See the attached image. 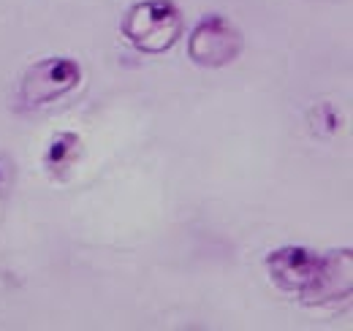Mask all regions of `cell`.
<instances>
[{
  "label": "cell",
  "instance_id": "obj_1",
  "mask_svg": "<svg viewBox=\"0 0 353 331\" xmlns=\"http://www.w3.org/2000/svg\"><path fill=\"white\" fill-rule=\"evenodd\" d=\"M182 14L172 0H141L133 3L123 17V36L141 54H161L172 49L182 36Z\"/></svg>",
  "mask_w": 353,
  "mask_h": 331
},
{
  "label": "cell",
  "instance_id": "obj_2",
  "mask_svg": "<svg viewBox=\"0 0 353 331\" xmlns=\"http://www.w3.org/2000/svg\"><path fill=\"white\" fill-rule=\"evenodd\" d=\"M82 79V68L71 57H46L30 66L19 82V103L28 109L54 103L57 98L68 95Z\"/></svg>",
  "mask_w": 353,
  "mask_h": 331
},
{
  "label": "cell",
  "instance_id": "obj_4",
  "mask_svg": "<svg viewBox=\"0 0 353 331\" xmlns=\"http://www.w3.org/2000/svg\"><path fill=\"white\" fill-rule=\"evenodd\" d=\"M318 263H321V252L307 248H294V245L272 250L266 255V272H269L272 283L280 290L296 293V296L305 293Z\"/></svg>",
  "mask_w": 353,
  "mask_h": 331
},
{
  "label": "cell",
  "instance_id": "obj_7",
  "mask_svg": "<svg viewBox=\"0 0 353 331\" xmlns=\"http://www.w3.org/2000/svg\"><path fill=\"white\" fill-rule=\"evenodd\" d=\"M14 182H17V163L8 152H0V199L11 193Z\"/></svg>",
  "mask_w": 353,
  "mask_h": 331
},
{
  "label": "cell",
  "instance_id": "obj_3",
  "mask_svg": "<svg viewBox=\"0 0 353 331\" xmlns=\"http://www.w3.org/2000/svg\"><path fill=\"white\" fill-rule=\"evenodd\" d=\"M245 39L236 25H231L221 14L204 17L190 39H188V57L201 68H223L239 57Z\"/></svg>",
  "mask_w": 353,
  "mask_h": 331
},
{
  "label": "cell",
  "instance_id": "obj_6",
  "mask_svg": "<svg viewBox=\"0 0 353 331\" xmlns=\"http://www.w3.org/2000/svg\"><path fill=\"white\" fill-rule=\"evenodd\" d=\"M82 155V139L77 133H57L46 147L44 166L54 179H63L65 171H71L77 158Z\"/></svg>",
  "mask_w": 353,
  "mask_h": 331
},
{
  "label": "cell",
  "instance_id": "obj_5",
  "mask_svg": "<svg viewBox=\"0 0 353 331\" xmlns=\"http://www.w3.org/2000/svg\"><path fill=\"white\" fill-rule=\"evenodd\" d=\"M351 250H334L321 255V263L299 296L305 304H329L340 301L351 293Z\"/></svg>",
  "mask_w": 353,
  "mask_h": 331
}]
</instances>
